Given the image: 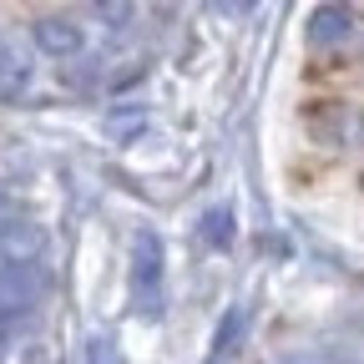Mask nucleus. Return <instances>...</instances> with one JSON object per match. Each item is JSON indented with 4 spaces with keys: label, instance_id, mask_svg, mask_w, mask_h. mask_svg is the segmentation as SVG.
Masks as SVG:
<instances>
[{
    "label": "nucleus",
    "instance_id": "2",
    "mask_svg": "<svg viewBox=\"0 0 364 364\" xmlns=\"http://www.w3.org/2000/svg\"><path fill=\"white\" fill-rule=\"evenodd\" d=\"M132 294L142 304V314L162 309V238L157 233L132 238Z\"/></svg>",
    "mask_w": 364,
    "mask_h": 364
},
{
    "label": "nucleus",
    "instance_id": "6",
    "mask_svg": "<svg viewBox=\"0 0 364 364\" xmlns=\"http://www.w3.org/2000/svg\"><path fill=\"white\" fill-rule=\"evenodd\" d=\"M243 324H248V314H243V309H228V314H223V324H218V339H213V359H223V354H228V339L238 344Z\"/></svg>",
    "mask_w": 364,
    "mask_h": 364
},
{
    "label": "nucleus",
    "instance_id": "10",
    "mask_svg": "<svg viewBox=\"0 0 364 364\" xmlns=\"http://www.w3.org/2000/svg\"><path fill=\"white\" fill-rule=\"evenodd\" d=\"M11 213H16V208H11V198H6V193H0V223H6Z\"/></svg>",
    "mask_w": 364,
    "mask_h": 364
},
{
    "label": "nucleus",
    "instance_id": "5",
    "mask_svg": "<svg viewBox=\"0 0 364 364\" xmlns=\"http://www.w3.org/2000/svg\"><path fill=\"white\" fill-rule=\"evenodd\" d=\"M344 36H354V16L344 6H318L309 16V41L314 46H339Z\"/></svg>",
    "mask_w": 364,
    "mask_h": 364
},
{
    "label": "nucleus",
    "instance_id": "1",
    "mask_svg": "<svg viewBox=\"0 0 364 364\" xmlns=\"http://www.w3.org/2000/svg\"><path fill=\"white\" fill-rule=\"evenodd\" d=\"M41 294H46V268L41 263H0V324L6 329L21 324Z\"/></svg>",
    "mask_w": 364,
    "mask_h": 364
},
{
    "label": "nucleus",
    "instance_id": "11",
    "mask_svg": "<svg viewBox=\"0 0 364 364\" xmlns=\"http://www.w3.org/2000/svg\"><path fill=\"white\" fill-rule=\"evenodd\" d=\"M11 334H16V329H6V324H0V354H6V344H11Z\"/></svg>",
    "mask_w": 364,
    "mask_h": 364
},
{
    "label": "nucleus",
    "instance_id": "7",
    "mask_svg": "<svg viewBox=\"0 0 364 364\" xmlns=\"http://www.w3.org/2000/svg\"><path fill=\"white\" fill-rule=\"evenodd\" d=\"M228 223H233V213H228V208H213V213L203 218V238H208L213 248H223L228 238H233V233H228Z\"/></svg>",
    "mask_w": 364,
    "mask_h": 364
},
{
    "label": "nucleus",
    "instance_id": "9",
    "mask_svg": "<svg viewBox=\"0 0 364 364\" xmlns=\"http://www.w3.org/2000/svg\"><path fill=\"white\" fill-rule=\"evenodd\" d=\"M97 16H102V21H117V26H122V21H132V6H97Z\"/></svg>",
    "mask_w": 364,
    "mask_h": 364
},
{
    "label": "nucleus",
    "instance_id": "8",
    "mask_svg": "<svg viewBox=\"0 0 364 364\" xmlns=\"http://www.w3.org/2000/svg\"><path fill=\"white\" fill-rule=\"evenodd\" d=\"M86 354H91V364H122V359L112 354V344H107V339H91V344H86Z\"/></svg>",
    "mask_w": 364,
    "mask_h": 364
},
{
    "label": "nucleus",
    "instance_id": "3",
    "mask_svg": "<svg viewBox=\"0 0 364 364\" xmlns=\"http://www.w3.org/2000/svg\"><path fill=\"white\" fill-rule=\"evenodd\" d=\"M31 41L41 46L46 56H56V61H71L86 46V36H81V26L71 16H41V21H31Z\"/></svg>",
    "mask_w": 364,
    "mask_h": 364
},
{
    "label": "nucleus",
    "instance_id": "4",
    "mask_svg": "<svg viewBox=\"0 0 364 364\" xmlns=\"http://www.w3.org/2000/svg\"><path fill=\"white\" fill-rule=\"evenodd\" d=\"M31 56L21 51V46H11L6 36H0V102H11V97H21V91L31 86Z\"/></svg>",
    "mask_w": 364,
    "mask_h": 364
}]
</instances>
